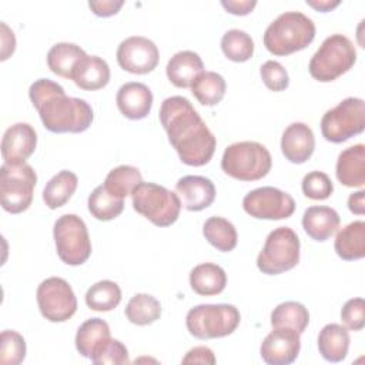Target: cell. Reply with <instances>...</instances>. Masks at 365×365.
Masks as SVG:
<instances>
[{"instance_id":"32","label":"cell","mask_w":365,"mask_h":365,"mask_svg":"<svg viewBox=\"0 0 365 365\" xmlns=\"http://www.w3.org/2000/svg\"><path fill=\"white\" fill-rule=\"evenodd\" d=\"M227 84L221 74L215 71H204L191 86L192 96L202 106H217L225 96Z\"/></svg>"},{"instance_id":"9","label":"cell","mask_w":365,"mask_h":365,"mask_svg":"<svg viewBox=\"0 0 365 365\" xmlns=\"http://www.w3.org/2000/svg\"><path fill=\"white\" fill-rule=\"evenodd\" d=\"M36 182L37 174L30 164L4 163L0 167V201L3 210L10 214L26 211L31 205Z\"/></svg>"},{"instance_id":"10","label":"cell","mask_w":365,"mask_h":365,"mask_svg":"<svg viewBox=\"0 0 365 365\" xmlns=\"http://www.w3.org/2000/svg\"><path fill=\"white\" fill-rule=\"evenodd\" d=\"M58 258L67 265H81L91 255V241L86 222L76 214L57 218L53 228Z\"/></svg>"},{"instance_id":"25","label":"cell","mask_w":365,"mask_h":365,"mask_svg":"<svg viewBox=\"0 0 365 365\" xmlns=\"http://www.w3.org/2000/svg\"><path fill=\"white\" fill-rule=\"evenodd\" d=\"M349 332L339 324L325 325L318 335V349L328 362H341L346 358L349 348Z\"/></svg>"},{"instance_id":"42","label":"cell","mask_w":365,"mask_h":365,"mask_svg":"<svg viewBox=\"0 0 365 365\" xmlns=\"http://www.w3.org/2000/svg\"><path fill=\"white\" fill-rule=\"evenodd\" d=\"M365 302L362 298L348 299L341 309V319L346 329L361 331L365 325Z\"/></svg>"},{"instance_id":"19","label":"cell","mask_w":365,"mask_h":365,"mask_svg":"<svg viewBox=\"0 0 365 365\" xmlns=\"http://www.w3.org/2000/svg\"><path fill=\"white\" fill-rule=\"evenodd\" d=\"M315 137L309 125L305 123L289 124L281 137V151L284 157L294 163H305L314 153Z\"/></svg>"},{"instance_id":"5","label":"cell","mask_w":365,"mask_h":365,"mask_svg":"<svg viewBox=\"0 0 365 365\" xmlns=\"http://www.w3.org/2000/svg\"><path fill=\"white\" fill-rule=\"evenodd\" d=\"M356 61L354 43L344 34L327 37L309 60V74L321 83H329L346 73Z\"/></svg>"},{"instance_id":"16","label":"cell","mask_w":365,"mask_h":365,"mask_svg":"<svg viewBox=\"0 0 365 365\" xmlns=\"http://www.w3.org/2000/svg\"><path fill=\"white\" fill-rule=\"evenodd\" d=\"M36 145V130L29 123H16L3 134L1 157L7 164H21L34 153Z\"/></svg>"},{"instance_id":"22","label":"cell","mask_w":365,"mask_h":365,"mask_svg":"<svg viewBox=\"0 0 365 365\" xmlns=\"http://www.w3.org/2000/svg\"><path fill=\"white\" fill-rule=\"evenodd\" d=\"M70 80L81 90H100L110 81V67L101 57L87 54L77 63Z\"/></svg>"},{"instance_id":"11","label":"cell","mask_w":365,"mask_h":365,"mask_svg":"<svg viewBox=\"0 0 365 365\" xmlns=\"http://www.w3.org/2000/svg\"><path fill=\"white\" fill-rule=\"evenodd\" d=\"M365 128V104L362 98L348 97L328 110L321 118V133L327 141L344 143Z\"/></svg>"},{"instance_id":"43","label":"cell","mask_w":365,"mask_h":365,"mask_svg":"<svg viewBox=\"0 0 365 365\" xmlns=\"http://www.w3.org/2000/svg\"><path fill=\"white\" fill-rule=\"evenodd\" d=\"M182 364H210L214 365L215 364V356L214 352L208 348V346H194L192 349H190L185 356L181 361Z\"/></svg>"},{"instance_id":"34","label":"cell","mask_w":365,"mask_h":365,"mask_svg":"<svg viewBox=\"0 0 365 365\" xmlns=\"http://www.w3.org/2000/svg\"><path fill=\"white\" fill-rule=\"evenodd\" d=\"M143 181V175L137 167L133 165H118L113 168L106 180L104 187L113 197L124 200L133 190Z\"/></svg>"},{"instance_id":"4","label":"cell","mask_w":365,"mask_h":365,"mask_svg":"<svg viewBox=\"0 0 365 365\" xmlns=\"http://www.w3.org/2000/svg\"><path fill=\"white\" fill-rule=\"evenodd\" d=\"M272 165V158L265 145L257 141H240L228 145L221 158L222 171L240 181L264 178Z\"/></svg>"},{"instance_id":"27","label":"cell","mask_w":365,"mask_h":365,"mask_svg":"<svg viewBox=\"0 0 365 365\" xmlns=\"http://www.w3.org/2000/svg\"><path fill=\"white\" fill-rule=\"evenodd\" d=\"M110 338L108 324L101 318H90L77 329L76 348L81 356L91 358L93 354Z\"/></svg>"},{"instance_id":"29","label":"cell","mask_w":365,"mask_h":365,"mask_svg":"<svg viewBox=\"0 0 365 365\" xmlns=\"http://www.w3.org/2000/svg\"><path fill=\"white\" fill-rule=\"evenodd\" d=\"M78 185V178L73 171L61 170L46 184L43 200L50 210L63 207L74 194Z\"/></svg>"},{"instance_id":"24","label":"cell","mask_w":365,"mask_h":365,"mask_svg":"<svg viewBox=\"0 0 365 365\" xmlns=\"http://www.w3.org/2000/svg\"><path fill=\"white\" fill-rule=\"evenodd\" d=\"M190 285L191 289L198 295H217L222 292L227 285V274L214 262H202L191 269Z\"/></svg>"},{"instance_id":"6","label":"cell","mask_w":365,"mask_h":365,"mask_svg":"<svg viewBox=\"0 0 365 365\" xmlns=\"http://www.w3.org/2000/svg\"><path fill=\"white\" fill-rule=\"evenodd\" d=\"M133 208L157 227L174 224L181 211L178 194L155 182L141 181L131 192Z\"/></svg>"},{"instance_id":"33","label":"cell","mask_w":365,"mask_h":365,"mask_svg":"<svg viewBox=\"0 0 365 365\" xmlns=\"http://www.w3.org/2000/svg\"><path fill=\"white\" fill-rule=\"evenodd\" d=\"M161 315L160 301L150 294H135L127 302L125 317L134 325H150Z\"/></svg>"},{"instance_id":"7","label":"cell","mask_w":365,"mask_h":365,"mask_svg":"<svg viewBox=\"0 0 365 365\" xmlns=\"http://www.w3.org/2000/svg\"><path fill=\"white\" fill-rule=\"evenodd\" d=\"M241 315L231 304H201L185 317L188 332L198 339H214L231 335L240 325Z\"/></svg>"},{"instance_id":"8","label":"cell","mask_w":365,"mask_h":365,"mask_svg":"<svg viewBox=\"0 0 365 365\" xmlns=\"http://www.w3.org/2000/svg\"><path fill=\"white\" fill-rule=\"evenodd\" d=\"M299 238L289 227L272 230L257 257V267L262 274L278 275L292 269L299 262Z\"/></svg>"},{"instance_id":"46","label":"cell","mask_w":365,"mask_h":365,"mask_svg":"<svg viewBox=\"0 0 365 365\" xmlns=\"http://www.w3.org/2000/svg\"><path fill=\"white\" fill-rule=\"evenodd\" d=\"M1 41H3L1 60H6L10 54H13V51L16 48L14 34H13V31H10V29L6 26V23H1Z\"/></svg>"},{"instance_id":"3","label":"cell","mask_w":365,"mask_h":365,"mask_svg":"<svg viewBox=\"0 0 365 365\" xmlns=\"http://www.w3.org/2000/svg\"><path fill=\"white\" fill-rule=\"evenodd\" d=\"M315 37L314 21L301 11L279 14L262 37L265 48L274 56H288L305 48Z\"/></svg>"},{"instance_id":"35","label":"cell","mask_w":365,"mask_h":365,"mask_svg":"<svg viewBox=\"0 0 365 365\" xmlns=\"http://www.w3.org/2000/svg\"><path fill=\"white\" fill-rule=\"evenodd\" d=\"M121 301L120 287L110 279H103L91 285L86 292V304L93 311L107 312L114 309Z\"/></svg>"},{"instance_id":"28","label":"cell","mask_w":365,"mask_h":365,"mask_svg":"<svg viewBox=\"0 0 365 365\" xmlns=\"http://www.w3.org/2000/svg\"><path fill=\"white\" fill-rule=\"evenodd\" d=\"M86 56V51L74 43H57L47 53V66L54 74L71 78L77 63Z\"/></svg>"},{"instance_id":"26","label":"cell","mask_w":365,"mask_h":365,"mask_svg":"<svg viewBox=\"0 0 365 365\" xmlns=\"http://www.w3.org/2000/svg\"><path fill=\"white\" fill-rule=\"evenodd\" d=\"M335 252L345 261L361 259L365 255V222L362 220L349 222L335 237Z\"/></svg>"},{"instance_id":"14","label":"cell","mask_w":365,"mask_h":365,"mask_svg":"<svg viewBox=\"0 0 365 365\" xmlns=\"http://www.w3.org/2000/svg\"><path fill=\"white\" fill-rule=\"evenodd\" d=\"M160 53L155 43L143 36H131L123 40L117 48L118 66L133 74L151 73L158 64Z\"/></svg>"},{"instance_id":"18","label":"cell","mask_w":365,"mask_h":365,"mask_svg":"<svg viewBox=\"0 0 365 365\" xmlns=\"http://www.w3.org/2000/svg\"><path fill=\"white\" fill-rule=\"evenodd\" d=\"M117 107L120 113L130 120L145 118L153 107V93L138 81H128L117 91Z\"/></svg>"},{"instance_id":"41","label":"cell","mask_w":365,"mask_h":365,"mask_svg":"<svg viewBox=\"0 0 365 365\" xmlns=\"http://www.w3.org/2000/svg\"><path fill=\"white\" fill-rule=\"evenodd\" d=\"M259 74L267 86L272 91H284L289 84V77L284 66L275 60H268L259 67Z\"/></svg>"},{"instance_id":"39","label":"cell","mask_w":365,"mask_h":365,"mask_svg":"<svg viewBox=\"0 0 365 365\" xmlns=\"http://www.w3.org/2000/svg\"><path fill=\"white\" fill-rule=\"evenodd\" d=\"M302 192L311 200H327L334 191V184L331 178L322 171H311L304 175Z\"/></svg>"},{"instance_id":"30","label":"cell","mask_w":365,"mask_h":365,"mask_svg":"<svg viewBox=\"0 0 365 365\" xmlns=\"http://www.w3.org/2000/svg\"><path fill=\"white\" fill-rule=\"evenodd\" d=\"M202 235L221 252L232 251L238 241V234L234 224L217 215L205 220L202 225Z\"/></svg>"},{"instance_id":"15","label":"cell","mask_w":365,"mask_h":365,"mask_svg":"<svg viewBox=\"0 0 365 365\" xmlns=\"http://www.w3.org/2000/svg\"><path fill=\"white\" fill-rule=\"evenodd\" d=\"M301 349L299 334L291 328H272L264 338L259 354L268 365L292 364Z\"/></svg>"},{"instance_id":"45","label":"cell","mask_w":365,"mask_h":365,"mask_svg":"<svg viewBox=\"0 0 365 365\" xmlns=\"http://www.w3.org/2000/svg\"><path fill=\"white\" fill-rule=\"evenodd\" d=\"M221 6L231 14L235 16H247L257 6L255 0H222Z\"/></svg>"},{"instance_id":"13","label":"cell","mask_w":365,"mask_h":365,"mask_svg":"<svg viewBox=\"0 0 365 365\" xmlns=\"http://www.w3.org/2000/svg\"><path fill=\"white\" fill-rule=\"evenodd\" d=\"M244 211L258 220H284L294 214V198L275 187H259L250 191L242 200Z\"/></svg>"},{"instance_id":"37","label":"cell","mask_w":365,"mask_h":365,"mask_svg":"<svg viewBox=\"0 0 365 365\" xmlns=\"http://www.w3.org/2000/svg\"><path fill=\"white\" fill-rule=\"evenodd\" d=\"M221 50L228 60L244 63L254 54V41L244 30L231 29L221 38Z\"/></svg>"},{"instance_id":"47","label":"cell","mask_w":365,"mask_h":365,"mask_svg":"<svg viewBox=\"0 0 365 365\" xmlns=\"http://www.w3.org/2000/svg\"><path fill=\"white\" fill-rule=\"evenodd\" d=\"M348 208L351 212H354L356 215H362L365 212V191L364 190L352 192L348 197Z\"/></svg>"},{"instance_id":"12","label":"cell","mask_w":365,"mask_h":365,"mask_svg":"<svg viewBox=\"0 0 365 365\" xmlns=\"http://www.w3.org/2000/svg\"><path fill=\"white\" fill-rule=\"evenodd\" d=\"M36 297L41 315L50 322H64L77 311L74 291L71 285L60 277H50L41 281Z\"/></svg>"},{"instance_id":"44","label":"cell","mask_w":365,"mask_h":365,"mask_svg":"<svg viewBox=\"0 0 365 365\" xmlns=\"http://www.w3.org/2000/svg\"><path fill=\"white\" fill-rule=\"evenodd\" d=\"M123 0H100V1H88V7L96 16L100 17H110L123 7Z\"/></svg>"},{"instance_id":"1","label":"cell","mask_w":365,"mask_h":365,"mask_svg":"<svg viewBox=\"0 0 365 365\" xmlns=\"http://www.w3.org/2000/svg\"><path fill=\"white\" fill-rule=\"evenodd\" d=\"M160 121L180 160L191 167L210 163L217 140L188 98L173 96L161 103Z\"/></svg>"},{"instance_id":"36","label":"cell","mask_w":365,"mask_h":365,"mask_svg":"<svg viewBox=\"0 0 365 365\" xmlns=\"http://www.w3.org/2000/svg\"><path fill=\"white\" fill-rule=\"evenodd\" d=\"M88 211L98 221H110L118 217L124 208V200L108 194L104 185L96 187L88 195Z\"/></svg>"},{"instance_id":"38","label":"cell","mask_w":365,"mask_h":365,"mask_svg":"<svg viewBox=\"0 0 365 365\" xmlns=\"http://www.w3.org/2000/svg\"><path fill=\"white\" fill-rule=\"evenodd\" d=\"M26 358V341L13 329L1 332L0 342V362L3 365H19Z\"/></svg>"},{"instance_id":"31","label":"cell","mask_w":365,"mask_h":365,"mask_svg":"<svg viewBox=\"0 0 365 365\" xmlns=\"http://www.w3.org/2000/svg\"><path fill=\"white\" fill-rule=\"evenodd\" d=\"M309 322L308 309L297 301H285L271 312L272 328H291L299 335L305 331Z\"/></svg>"},{"instance_id":"20","label":"cell","mask_w":365,"mask_h":365,"mask_svg":"<svg viewBox=\"0 0 365 365\" xmlns=\"http://www.w3.org/2000/svg\"><path fill=\"white\" fill-rule=\"evenodd\" d=\"M165 71L175 87L188 88L204 73V63L195 51L182 50L168 60Z\"/></svg>"},{"instance_id":"40","label":"cell","mask_w":365,"mask_h":365,"mask_svg":"<svg viewBox=\"0 0 365 365\" xmlns=\"http://www.w3.org/2000/svg\"><path fill=\"white\" fill-rule=\"evenodd\" d=\"M96 365H124L128 364V351L118 339H107L90 358Z\"/></svg>"},{"instance_id":"23","label":"cell","mask_w":365,"mask_h":365,"mask_svg":"<svg viewBox=\"0 0 365 365\" xmlns=\"http://www.w3.org/2000/svg\"><path fill=\"white\" fill-rule=\"evenodd\" d=\"M341 218L338 212L327 205H312L304 211V231L315 241H327L339 227Z\"/></svg>"},{"instance_id":"48","label":"cell","mask_w":365,"mask_h":365,"mask_svg":"<svg viewBox=\"0 0 365 365\" xmlns=\"http://www.w3.org/2000/svg\"><path fill=\"white\" fill-rule=\"evenodd\" d=\"M307 4L314 7L315 10H319V11H329L332 9H335L338 4H339V0H335V1H331V0H307Z\"/></svg>"},{"instance_id":"17","label":"cell","mask_w":365,"mask_h":365,"mask_svg":"<svg viewBox=\"0 0 365 365\" xmlns=\"http://www.w3.org/2000/svg\"><path fill=\"white\" fill-rule=\"evenodd\" d=\"M181 205L188 211L208 208L215 200L214 182L202 175H185L175 184Z\"/></svg>"},{"instance_id":"2","label":"cell","mask_w":365,"mask_h":365,"mask_svg":"<svg viewBox=\"0 0 365 365\" xmlns=\"http://www.w3.org/2000/svg\"><path fill=\"white\" fill-rule=\"evenodd\" d=\"M29 97L43 125L51 133H83L93 123L91 106L83 98L66 96L64 88L50 78L36 80Z\"/></svg>"},{"instance_id":"21","label":"cell","mask_w":365,"mask_h":365,"mask_svg":"<svg viewBox=\"0 0 365 365\" xmlns=\"http://www.w3.org/2000/svg\"><path fill=\"white\" fill-rule=\"evenodd\" d=\"M335 174L345 187H364L365 184V145L355 144L338 155Z\"/></svg>"}]
</instances>
